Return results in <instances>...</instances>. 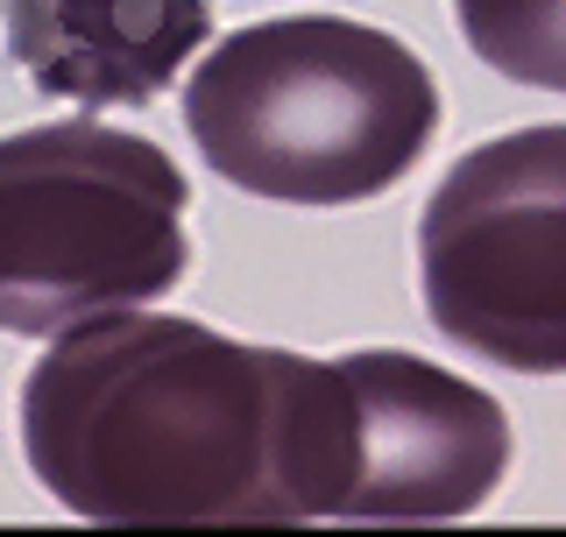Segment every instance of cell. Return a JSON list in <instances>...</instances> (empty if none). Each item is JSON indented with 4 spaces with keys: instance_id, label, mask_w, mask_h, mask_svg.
I'll return each instance as SVG.
<instances>
[{
    "instance_id": "6da1fadb",
    "label": "cell",
    "mask_w": 566,
    "mask_h": 537,
    "mask_svg": "<svg viewBox=\"0 0 566 537\" xmlns=\"http://www.w3.org/2000/svg\"><path fill=\"white\" fill-rule=\"evenodd\" d=\"M29 474L78 524L333 516L340 375L170 312H106L22 375Z\"/></svg>"
},
{
    "instance_id": "7a4b0ae2",
    "label": "cell",
    "mask_w": 566,
    "mask_h": 537,
    "mask_svg": "<svg viewBox=\"0 0 566 537\" xmlns=\"http://www.w3.org/2000/svg\"><path fill=\"white\" fill-rule=\"evenodd\" d=\"M439 85L411 43L347 14L234 29L185 85L206 170L276 206H361L432 149Z\"/></svg>"
},
{
    "instance_id": "3957f363",
    "label": "cell",
    "mask_w": 566,
    "mask_h": 537,
    "mask_svg": "<svg viewBox=\"0 0 566 537\" xmlns=\"http://www.w3.org/2000/svg\"><path fill=\"white\" fill-rule=\"evenodd\" d=\"M191 185L149 135L50 120L0 135V333L50 339L177 291Z\"/></svg>"
},
{
    "instance_id": "277c9868",
    "label": "cell",
    "mask_w": 566,
    "mask_h": 537,
    "mask_svg": "<svg viewBox=\"0 0 566 537\" xmlns=\"http://www.w3.org/2000/svg\"><path fill=\"white\" fill-rule=\"evenodd\" d=\"M424 312L453 347L566 375V120L468 149L418 220Z\"/></svg>"
},
{
    "instance_id": "5b68a950",
    "label": "cell",
    "mask_w": 566,
    "mask_h": 537,
    "mask_svg": "<svg viewBox=\"0 0 566 537\" xmlns=\"http://www.w3.org/2000/svg\"><path fill=\"white\" fill-rule=\"evenodd\" d=\"M333 524H460L503 488L510 418L489 389L418 354H340Z\"/></svg>"
},
{
    "instance_id": "8992f818",
    "label": "cell",
    "mask_w": 566,
    "mask_h": 537,
    "mask_svg": "<svg viewBox=\"0 0 566 537\" xmlns=\"http://www.w3.org/2000/svg\"><path fill=\"white\" fill-rule=\"evenodd\" d=\"M8 57L43 99L149 106L206 50L212 0H0Z\"/></svg>"
},
{
    "instance_id": "52a82bcc",
    "label": "cell",
    "mask_w": 566,
    "mask_h": 537,
    "mask_svg": "<svg viewBox=\"0 0 566 537\" xmlns=\"http://www.w3.org/2000/svg\"><path fill=\"white\" fill-rule=\"evenodd\" d=\"M453 22L489 71L566 93V0H453Z\"/></svg>"
}]
</instances>
